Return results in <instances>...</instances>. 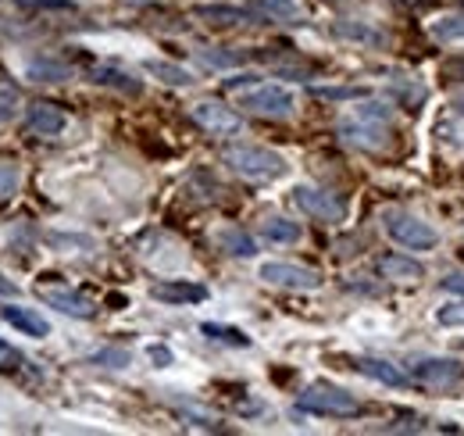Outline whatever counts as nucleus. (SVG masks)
<instances>
[{
	"instance_id": "obj_27",
	"label": "nucleus",
	"mask_w": 464,
	"mask_h": 436,
	"mask_svg": "<svg viewBox=\"0 0 464 436\" xmlns=\"http://www.w3.org/2000/svg\"><path fill=\"white\" fill-rule=\"evenodd\" d=\"M433 36H436V39H443V43L464 39V14H447V18L433 21Z\"/></svg>"
},
{
	"instance_id": "obj_8",
	"label": "nucleus",
	"mask_w": 464,
	"mask_h": 436,
	"mask_svg": "<svg viewBox=\"0 0 464 436\" xmlns=\"http://www.w3.org/2000/svg\"><path fill=\"white\" fill-rule=\"evenodd\" d=\"M193 122L201 125V129H208L211 136H236L239 129H243V118L226 107V104H219V100H201V104H193Z\"/></svg>"
},
{
	"instance_id": "obj_24",
	"label": "nucleus",
	"mask_w": 464,
	"mask_h": 436,
	"mask_svg": "<svg viewBox=\"0 0 464 436\" xmlns=\"http://www.w3.org/2000/svg\"><path fill=\"white\" fill-rule=\"evenodd\" d=\"M201 333L215 344H229V347H250V337L243 329H232V326H219V322H204Z\"/></svg>"
},
{
	"instance_id": "obj_19",
	"label": "nucleus",
	"mask_w": 464,
	"mask_h": 436,
	"mask_svg": "<svg viewBox=\"0 0 464 436\" xmlns=\"http://www.w3.org/2000/svg\"><path fill=\"white\" fill-rule=\"evenodd\" d=\"M379 272L386 279H400V283H415V279L425 276V269L415 258H404V254H382L379 258Z\"/></svg>"
},
{
	"instance_id": "obj_20",
	"label": "nucleus",
	"mask_w": 464,
	"mask_h": 436,
	"mask_svg": "<svg viewBox=\"0 0 464 436\" xmlns=\"http://www.w3.org/2000/svg\"><path fill=\"white\" fill-rule=\"evenodd\" d=\"M261 236L268 244H296L304 236V229H300V222H289V218H264Z\"/></svg>"
},
{
	"instance_id": "obj_11",
	"label": "nucleus",
	"mask_w": 464,
	"mask_h": 436,
	"mask_svg": "<svg viewBox=\"0 0 464 436\" xmlns=\"http://www.w3.org/2000/svg\"><path fill=\"white\" fill-rule=\"evenodd\" d=\"M150 294H154V301H165V304H201V301H208V290L201 283H190V279H165Z\"/></svg>"
},
{
	"instance_id": "obj_32",
	"label": "nucleus",
	"mask_w": 464,
	"mask_h": 436,
	"mask_svg": "<svg viewBox=\"0 0 464 436\" xmlns=\"http://www.w3.org/2000/svg\"><path fill=\"white\" fill-rule=\"evenodd\" d=\"M436 322L440 326H464V304H443L436 312Z\"/></svg>"
},
{
	"instance_id": "obj_21",
	"label": "nucleus",
	"mask_w": 464,
	"mask_h": 436,
	"mask_svg": "<svg viewBox=\"0 0 464 436\" xmlns=\"http://www.w3.org/2000/svg\"><path fill=\"white\" fill-rule=\"evenodd\" d=\"M25 75H29L32 82H64V79L72 75V68H68V64H61V61L39 57V61H29Z\"/></svg>"
},
{
	"instance_id": "obj_33",
	"label": "nucleus",
	"mask_w": 464,
	"mask_h": 436,
	"mask_svg": "<svg viewBox=\"0 0 464 436\" xmlns=\"http://www.w3.org/2000/svg\"><path fill=\"white\" fill-rule=\"evenodd\" d=\"M357 115H361V118H375V122H390V107H386V104H379V100L361 104V107H357Z\"/></svg>"
},
{
	"instance_id": "obj_1",
	"label": "nucleus",
	"mask_w": 464,
	"mask_h": 436,
	"mask_svg": "<svg viewBox=\"0 0 464 436\" xmlns=\"http://www.w3.org/2000/svg\"><path fill=\"white\" fill-rule=\"evenodd\" d=\"M222 161L236 175H243L250 183H271V179H282L289 172L282 154H275L268 147H257V143H229L222 150Z\"/></svg>"
},
{
	"instance_id": "obj_28",
	"label": "nucleus",
	"mask_w": 464,
	"mask_h": 436,
	"mask_svg": "<svg viewBox=\"0 0 464 436\" xmlns=\"http://www.w3.org/2000/svg\"><path fill=\"white\" fill-rule=\"evenodd\" d=\"M311 93L322 97V100H361V97H368L365 86H311Z\"/></svg>"
},
{
	"instance_id": "obj_30",
	"label": "nucleus",
	"mask_w": 464,
	"mask_h": 436,
	"mask_svg": "<svg viewBox=\"0 0 464 436\" xmlns=\"http://www.w3.org/2000/svg\"><path fill=\"white\" fill-rule=\"evenodd\" d=\"M25 11H75L72 0H14Z\"/></svg>"
},
{
	"instance_id": "obj_15",
	"label": "nucleus",
	"mask_w": 464,
	"mask_h": 436,
	"mask_svg": "<svg viewBox=\"0 0 464 436\" xmlns=\"http://www.w3.org/2000/svg\"><path fill=\"white\" fill-rule=\"evenodd\" d=\"M39 297H43L50 308H57V312H64V315H72V319H93V315H97V304H93L90 297L75 294V290H43Z\"/></svg>"
},
{
	"instance_id": "obj_29",
	"label": "nucleus",
	"mask_w": 464,
	"mask_h": 436,
	"mask_svg": "<svg viewBox=\"0 0 464 436\" xmlns=\"http://www.w3.org/2000/svg\"><path fill=\"white\" fill-rule=\"evenodd\" d=\"M90 362H93V365H107V369H125V365H129V351H122V347H104V351H97Z\"/></svg>"
},
{
	"instance_id": "obj_2",
	"label": "nucleus",
	"mask_w": 464,
	"mask_h": 436,
	"mask_svg": "<svg viewBox=\"0 0 464 436\" xmlns=\"http://www.w3.org/2000/svg\"><path fill=\"white\" fill-rule=\"evenodd\" d=\"M382 229H386V236L393 244H400L408 251H436L440 247V233L429 222H422L418 215L400 211V208H386L382 211Z\"/></svg>"
},
{
	"instance_id": "obj_3",
	"label": "nucleus",
	"mask_w": 464,
	"mask_h": 436,
	"mask_svg": "<svg viewBox=\"0 0 464 436\" xmlns=\"http://www.w3.org/2000/svg\"><path fill=\"white\" fill-rule=\"evenodd\" d=\"M296 408L300 412H314V415H336V419H343V415H357L361 412V401L354 394L339 390V387L314 383V387H307L296 398Z\"/></svg>"
},
{
	"instance_id": "obj_10",
	"label": "nucleus",
	"mask_w": 464,
	"mask_h": 436,
	"mask_svg": "<svg viewBox=\"0 0 464 436\" xmlns=\"http://www.w3.org/2000/svg\"><path fill=\"white\" fill-rule=\"evenodd\" d=\"M64 125H68L64 111H61L57 104H50V100H36V104H29V111H25V129L36 133V136H57Z\"/></svg>"
},
{
	"instance_id": "obj_35",
	"label": "nucleus",
	"mask_w": 464,
	"mask_h": 436,
	"mask_svg": "<svg viewBox=\"0 0 464 436\" xmlns=\"http://www.w3.org/2000/svg\"><path fill=\"white\" fill-rule=\"evenodd\" d=\"M150 362H154L158 369H165V365H172V351L161 347V344H154V347H150Z\"/></svg>"
},
{
	"instance_id": "obj_22",
	"label": "nucleus",
	"mask_w": 464,
	"mask_h": 436,
	"mask_svg": "<svg viewBox=\"0 0 464 436\" xmlns=\"http://www.w3.org/2000/svg\"><path fill=\"white\" fill-rule=\"evenodd\" d=\"M143 68L150 72V75H158L161 82H168V86H190L193 82V75L186 72V68H179V64H172V61H143Z\"/></svg>"
},
{
	"instance_id": "obj_4",
	"label": "nucleus",
	"mask_w": 464,
	"mask_h": 436,
	"mask_svg": "<svg viewBox=\"0 0 464 436\" xmlns=\"http://www.w3.org/2000/svg\"><path fill=\"white\" fill-rule=\"evenodd\" d=\"M239 107H246V111H253V115H268V118H286V115H293L296 97H293L286 86L264 82V86L243 90V93H239Z\"/></svg>"
},
{
	"instance_id": "obj_37",
	"label": "nucleus",
	"mask_w": 464,
	"mask_h": 436,
	"mask_svg": "<svg viewBox=\"0 0 464 436\" xmlns=\"http://www.w3.org/2000/svg\"><path fill=\"white\" fill-rule=\"evenodd\" d=\"M454 111H458V115H464V93H461V97H454Z\"/></svg>"
},
{
	"instance_id": "obj_26",
	"label": "nucleus",
	"mask_w": 464,
	"mask_h": 436,
	"mask_svg": "<svg viewBox=\"0 0 464 436\" xmlns=\"http://www.w3.org/2000/svg\"><path fill=\"white\" fill-rule=\"evenodd\" d=\"M18 186H21V168H18V161H14V158H0V201L14 197Z\"/></svg>"
},
{
	"instance_id": "obj_5",
	"label": "nucleus",
	"mask_w": 464,
	"mask_h": 436,
	"mask_svg": "<svg viewBox=\"0 0 464 436\" xmlns=\"http://www.w3.org/2000/svg\"><path fill=\"white\" fill-rule=\"evenodd\" d=\"M293 204H296L304 215L318 218V222H343V218H347V201L336 197L332 190L296 186V190H293Z\"/></svg>"
},
{
	"instance_id": "obj_13",
	"label": "nucleus",
	"mask_w": 464,
	"mask_h": 436,
	"mask_svg": "<svg viewBox=\"0 0 464 436\" xmlns=\"http://www.w3.org/2000/svg\"><path fill=\"white\" fill-rule=\"evenodd\" d=\"M90 82L107 86V90H118V93H129V97H140L143 93V82L133 72L118 68V64H97V68H90Z\"/></svg>"
},
{
	"instance_id": "obj_23",
	"label": "nucleus",
	"mask_w": 464,
	"mask_h": 436,
	"mask_svg": "<svg viewBox=\"0 0 464 436\" xmlns=\"http://www.w3.org/2000/svg\"><path fill=\"white\" fill-rule=\"evenodd\" d=\"M219 244L229 251L232 258H253V254H257L253 236H246L243 229H222V233H219Z\"/></svg>"
},
{
	"instance_id": "obj_36",
	"label": "nucleus",
	"mask_w": 464,
	"mask_h": 436,
	"mask_svg": "<svg viewBox=\"0 0 464 436\" xmlns=\"http://www.w3.org/2000/svg\"><path fill=\"white\" fill-rule=\"evenodd\" d=\"M253 79H257V75H232V79H226V86H229V90H239V86H253Z\"/></svg>"
},
{
	"instance_id": "obj_18",
	"label": "nucleus",
	"mask_w": 464,
	"mask_h": 436,
	"mask_svg": "<svg viewBox=\"0 0 464 436\" xmlns=\"http://www.w3.org/2000/svg\"><path fill=\"white\" fill-rule=\"evenodd\" d=\"M193 14L208 25H243L253 18L250 7H229V4H201V7H193Z\"/></svg>"
},
{
	"instance_id": "obj_9",
	"label": "nucleus",
	"mask_w": 464,
	"mask_h": 436,
	"mask_svg": "<svg viewBox=\"0 0 464 436\" xmlns=\"http://www.w3.org/2000/svg\"><path fill=\"white\" fill-rule=\"evenodd\" d=\"M411 376L418 383H425V387H454L464 376V369L461 362H454V358H418Z\"/></svg>"
},
{
	"instance_id": "obj_38",
	"label": "nucleus",
	"mask_w": 464,
	"mask_h": 436,
	"mask_svg": "<svg viewBox=\"0 0 464 436\" xmlns=\"http://www.w3.org/2000/svg\"><path fill=\"white\" fill-rule=\"evenodd\" d=\"M0 294H11V297H14V286H11V283H0Z\"/></svg>"
},
{
	"instance_id": "obj_7",
	"label": "nucleus",
	"mask_w": 464,
	"mask_h": 436,
	"mask_svg": "<svg viewBox=\"0 0 464 436\" xmlns=\"http://www.w3.org/2000/svg\"><path fill=\"white\" fill-rule=\"evenodd\" d=\"M257 276L268 286H286V290H318L322 286V272H314L307 265H293V261H264Z\"/></svg>"
},
{
	"instance_id": "obj_6",
	"label": "nucleus",
	"mask_w": 464,
	"mask_h": 436,
	"mask_svg": "<svg viewBox=\"0 0 464 436\" xmlns=\"http://www.w3.org/2000/svg\"><path fill=\"white\" fill-rule=\"evenodd\" d=\"M339 140L347 147H357V150H382L390 143V122H375V118H343L339 122Z\"/></svg>"
},
{
	"instance_id": "obj_12",
	"label": "nucleus",
	"mask_w": 464,
	"mask_h": 436,
	"mask_svg": "<svg viewBox=\"0 0 464 436\" xmlns=\"http://www.w3.org/2000/svg\"><path fill=\"white\" fill-rule=\"evenodd\" d=\"M354 369H357L361 376H368V380L382 383V387H393V390H400V387H408V383H411V376H408L400 365L382 362V358H354Z\"/></svg>"
},
{
	"instance_id": "obj_34",
	"label": "nucleus",
	"mask_w": 464,
	"mask_h": 436,
	"mask_svg": "<svg viewBox=\"0 0 464 436\" xmlns=\"http://www.w3.org/2000/svg\"><path fill=\"white\" fill-rule=\"evenodd\" d=\"M440 286L451 290V294H458V297H464V272L461 269H458V272H447V276L440 279Z\"/></svg>"
},
{
	"instance_id": "obj_25",
	"label": "nucleus",
	"mask_w": 464,
	"mask_h": 436,
	"mask_svg": "<svg viewBox=\"0 0 464 436\" xmlns=\"http://www.w3.org/2000/svg\"><path fill=\"white\" fill-rule=\"evenodd\" d=\"M197 61L208 68H236V64H243V54L226 50V47H204V50H197Z\"/></svg>"
},
{
	"instance_id": "obj_31",
	"label": "nucleus",
	"mask_w": 464,
	"mask_h": 436,
	"mask_svg": "<svg viewBox=\"0 0 464 436\" xmlns=\"http://www.w3.org/2000/svg\"><path fill=\"white\" fill-rule=\"evenodd\" d=\"M14 115H18V90L0 86V122H11Z\"/></svg>"
},
{
	"instance_id": "obj_16",
	"label": "nucleus",
	"mask_w": 464,
	"mask_h": 436,
	"mask_svg": "<svg viewBox=\"0 0 464 436\" xmlns=\"http://www.w3.org/2000/svg\"><path fill=\"white\" fill-rule=\"evenodd\" d=\"M0 319H4L11 329L25 333V337H36V340L50 337V322H47L39 312H32V308H4Z\"/></svg>"
},
{
	"instance_id": "obj_14",
	"label": "nucleus",
	"mask_w": 464,
	"mask_h": 436,
	"mask_svg": "<svg viewBox=\"0 0 464 436\" xmlns=\"http://www.w3.org/2000/svg\"><path fill=\"white\" fill-rule=\"evenodd\" d=\"M336 36L347 39V43H361V47H386L390 43V36L375 21H357V18L336 21Z\"/></svg>"
},
{
	"instance_id": "obj_17",
	"label": "nucleus",
	"mask_w": 464,
	"mask_h": 436,
	"mask_svg": "<svg viewBox=\"0 0 464 436\" xmlns=\"http://www.w3.org/2000/svg\"><path fill=\"white\" fill-rule=\"evenodd\" d=\"M246 7H250L253 14H261V18H268V21H282V25H296V21L304 18V11H300L296 0H250Z\"/></svg>"
},
{
	"instance_id": "obj_39",
	"label": "nucleus",
	"mask_w": 464,
	"mask_h": 436,
	"mask_svg": "<svg viewBox=\"0 0 464 436\" xmlns=\"http://www.w3.org/2000/svg\"><path fill=\"white\" fill-rule=\"evenodd\" d=\"M461 351H464V344H461Z\"/></svg>"
}]
</instances>
